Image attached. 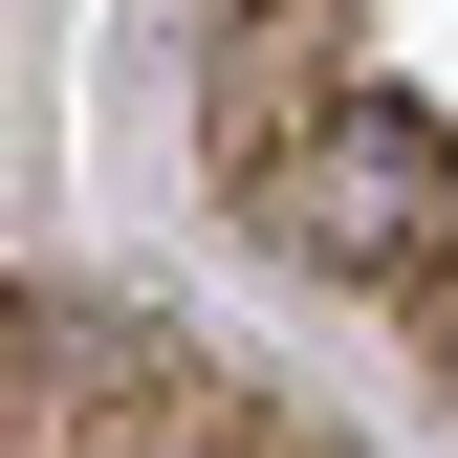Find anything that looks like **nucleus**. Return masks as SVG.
I'll return each mask as SVG.
<instances>
[{
    "instance_id": "f257e3e1",
    "label": "nucleus",
    "mask_w": 458,
    "mask_h": 458,
    "mask_svg": "<svg viewBox=\"0 0 458 458\" xmlns=\"http://www.w3.org/2000/svg\"><path fill=\"white\" fill-rule=\"evenodd\" d=\"M241 197H262V241H284V262H350V284H393V262H437L458 153H437L393 88H327L306 131H262V153H241Z\"/></svg>"
},
{
    "instance_id": "f03ea898",
    "label": "nucleus",
    "mask_w": 458,
    "mask_h": 458,
    "mask_svg": "<svg viewBox=\"0 0 458 458\" xmlns=\"http://www.w3.org/2000/svg\"><path fill=\"white\" fill-rule=\"evenodd\" d=\"M437 371H458V306H437Z\"/></svg>"
}]
</instances>
